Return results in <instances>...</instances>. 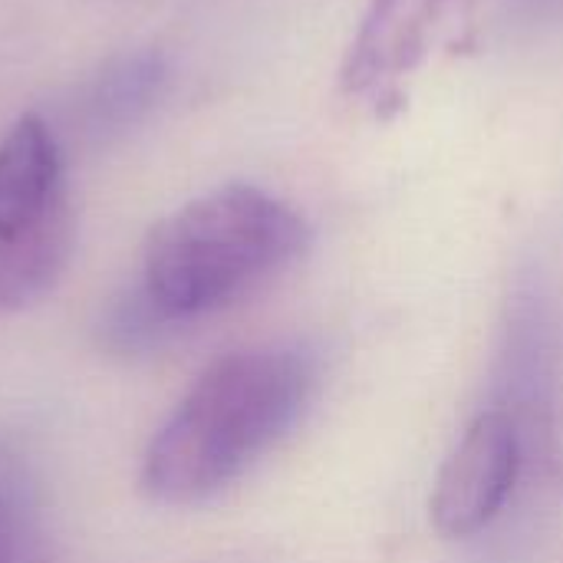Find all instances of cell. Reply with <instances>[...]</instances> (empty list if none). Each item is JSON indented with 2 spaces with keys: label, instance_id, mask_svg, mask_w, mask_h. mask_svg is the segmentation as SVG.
I'll return each mask as SVG.
<instances>
[{
  "label": "cell",
  "instance_id": "3957f363",
  "mask_svg": "<svg viewBox=\"0 0 563 563\" xmlns=\"http://www.w3.org/2000/svg\"><path fill=\"white\" fill-rule=\"evenodd\" d=\"M76 214L59 145L33 112L0 139V313L43 300L69 267Z\"/></svg>",
  "mask_w": 563,
  "mask_h": 563
},
{
  "label": "cell",
  "instance_id": "6da1fadb",
  "mask_svg": "<svg viewBox=\"0 0 563 563\" xmlns=\"http://www.w3.org/2000/svg\"><path fill=\"white\" fill-rule=\"evenodd\" d=\"M310 247L297 208L254 185H221L162 218L139 264V280L109 310L106 340L122 353L158 346L244 300Z\"/></svg>",
  "mask_w": 563,
  "mask_h": 563
},
{
  "label": "cell",
  "instance_id": "7a4b0ae2",
  "mask_svg": "<svg viewBox=\"0 0 563 563\" xmlns=\"http://www.w3.org/2000/svg\"><path fill=\"white\" fill-rule=\"evenodd\" d=\"M317 363L300 346H251L214 360L155 432L142 488L158 505H198L254 468L303 416Z\"/></svg>",
  "mask_w": 563,
  "mask_h": 563
},
{
  "label": "cell",
  "instance_id": "8992f818",
  "mask_svg": "<svg viewBox=\"0 0 563 563\" xmlns=\"http://www.w3.org/2000/svg\"><path fill=\"white\" fill-rule=\"evenodd\" d=\"M0 563H46L40 475L13 439H0Z\"/></svg>",
  "mask_w": 563,
  "mask_h": 563
},
{
  "label": "cell",
  "instance_id": "5b68a950",
  "mask_svg": "<svg viewBox=\"0 0 563 563\" xmlns=\"http://www.w3.org/2000/svg\"><path fill=\"white\" fill-rule=\"evenodd\" d=\"M521 472V432L508 412H482L442 462L429 515L442 538L482 534L508 505Z\"/></svg>",
  "mask_w": 563,
  "mask_h": 563
},
{
  "label": "cell",
  "instance_id": "277c9868",
  "mask_svg": "<svg viewBox=\"0 0 563 563\" xmlns=\"http://www.w3.org/2000/svg\"><path fill=\"white\" fill-rule=\"evenodd\" d=\"M475 0H369L340 69L346 96L376 112L402 102V86L472 13Z\"/></svg>",
  "mask_w": 563,
  "mask_h": 563
},
{
  "label": "cell",
  "instance_id": "52a82bcc",
  "mask_svg": "<svg viewBox=\"0 0 563 563\" xmlns=\"http://www.w3.org/2000/svg\"><path fill=\"white\" fill-rule=\"evenodd\" d=\"M165 86L162 53L142 49L115 59L89 92V122L96 132H115L132 125L158 99Z\"/></svg>",
  "mask_w": 563,
  "mask_h": 563
}]
</instances>
